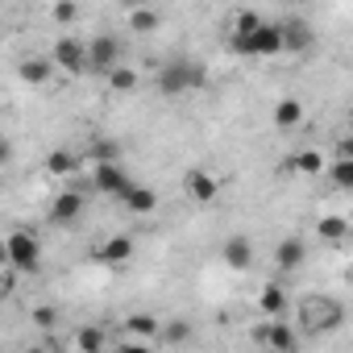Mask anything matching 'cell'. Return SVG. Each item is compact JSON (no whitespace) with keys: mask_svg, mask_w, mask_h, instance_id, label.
I'll use <instances>...</instances> for the list:
<instances>
[{"mask_svg":"<svg viewBox=\"0 0 353 353\" xmlns=\"http://www.w3.org/2000/svg\"><path fill=\"white\" fill-rule=\"evenodd\" d=\"M345 324V303L332 295H303L299 299V328L312 336H324Z\"/></svg>","mask_w":353,"mask_h":353,"instance_id":"cell-1","label":"cell"},{"mask_svg":"<svg viewBox=\"0 0 353 353\" xmlns=\"http://www.w3.org/2000/svg\"><path fill=\"white\" fill-rule=\"evenodd\" d=\"M5 266L21 270V274H38V266H42V241H38V233L13 229L5 237Z\"/></svg>","mask_w":353,"mask_h":353,"instance_id":"cell-2","label":"cell"},{"mask_svg":"<svg viewBox=\"0 0 353 353\" xmlns=\"http://www.w3.org/2000/svg\"><path fill=\"white\" fill-rule=\"evenodd\" d=\"M208 83V71L204 67H196V63H166L162 71H158V92L162 96H183V92H192V88H204Z\"/></svg>","mask_w":353,"mask_h":353,"instance_id":"cell-3","label":"cell"},{"mask_svg":"<svg viewBox=\"0 0 353 353\" xmlns=\"http://www.w3.org/2000/svg\"><path fill=\"white\" fill-rule=\"evenodd\" d=\"M121 67V38L117 34H96L92 42H88V71H96V75H112Z\"/></svg>","mask_w":353,"mask_h":353,"instance_id":"cell-4","label":"cell"},{"mask_svg":"<svg viewBox=\"0 0 353 353\" xmlns=\"http://www.w3.org/2000/svg\"><path fill=\"white\" fill-rule=\"evenodd\" d=\"M254 341L266 345L270 353H295L299 349V328H291L287 320H262L254 328Z\"/></svg>","mask_w":353,"mask_h":353,"instance_id":"cell-5","label":"cell"},{"mask_svg":"<svg viewBox=\"0 0 353 353\" xmlns=\"http://www.w3.org/2000/svg\"><path fill=\"white\" fill-rule=\"evenodd\" d=\"M50 59H54L59 71H67V75H83V71H88V42H79V38L67 34V38L54 42Z\"/></svg>","mask_w":353,"mask_h":353,"instance_id":"cell-6","label":"cell"},{"mask_svg":"<svg viewBox=\"0 0 353 353\" xmlns=\"http://www.w3.org/2000/svg\"><path fill=\"white\" fill-rule=\"evenodd\" d=\"M183 192H188L192 204H212V200L221 196V179H216L208 166H192V170L183 174Z\"/></svg>","mask_w":353,"mask_h":353,"instance_id":"cell-7","label":"cell"},{"mask_svg":"<svg viewBox=\"0 0 353 353\" xmlns=\"http://www.w3.org/2000/svg\"><path fill=\"white\" fill-rule=\"evenodd\" d=\"M133 254H137V245H133L129 233H108V237L92 250V258H96L100 266H125V262H133Z\"/></svg>","mask_w":353,"mask_h":353,"instance_id":"cell-8","label":"cell"},{"mask_svg":"<svg viewBox=\"0 0 353 353\" xmlns=\"http://www.w3.org/2000/svg\"><path fill=\"white\" fill-rule=\"evenodd\" d=\"M92 188L100 192V196H125L129 188H133V179L125 174V166L121 162H112V166H92Z\"/></svg>","mask_w":353,"mask_h":353,"instance_id":"cell-9","label":"cell"},{"mask_svg":"<svg viewBox=\"0 0 353 353\" xmlns=\"http://www.w3.org/2000/svg\"><path fill=\"white\" fill-rule=\"evenodd\" d=\"M270 121H274V129H283V133L299 129V125L307 121L303 100H299V96H279V100H274V108H270Z\"/></svg>","mask_w":353,"mask_h":353,"instance_id":"cell-10","label":"cell"},{"mask_svg":"<svg viewBox=\"0 0 353 353\" xmlns=\"http://www.w3.org/2000/svg\"><path fill=\"white\" fill-rule=\"evenodd\" d=\"M303 262H307V241H303V237H283V241L274 245V266H279V274H295Z\"/></svg>","mask_w":353,"mask_h":353,"instance_id":"cell-11","label":"cell"},{"mask_svg":"<svg viewBox=\"0 0 353 353\" xmlns=\"http://www.w3.org/2000/svg\"><path fill=\"white\" fill-rule=\"evenodd\" d=\"M83 192H59L50 200V225H75L83 216Z\"/></svg>","mask_w":353,"mask_h":353,"instance_id":"cell-12","label":"cell"},{"mask_svg":"<svg viewBox=\"0 0 353 353\" xmlns=\"http://www.w3.org/2000/svg\"><path fill=\"white\" fill-rule=\"evenodd\" d=\"M221 258H225V262H229L233 270H250V266H254V241H250L245 233H233V237L225 241Z\"/></svg>","mask_w":353,"mask_h":353,"instance_id":"cell-13","label":"cell"},{"mask_svg":"<svg viewBox=\"0 0 353 353\" xmlns=\"http://www.w3.org/2000/svg\"><path fill=\"white\" fill-rule=\"evenodd\" d=\"M121 204H125V212H133V216H150V212L158 208V192L145 188V183H133V188L121 196Z\"/></svg>","mask_w":353,"mask_h":353,"instance_id":"cell-14","label":"cell"},{"mask_svg":"<svg viewBox=\"0 0 353 353\" xmlns=\"http://www.w3.org/2000/svg\"><path fill=\"white\" fill-rule=\"evenodd\" d=\"M71 341H75V353H108V332L100 324H79Z\"/></svg>","mask_w":353,"mask_h":353,"instance_id":"cell-15","label":"cell"},{"mask_svg":"<svg viewBox=\"0 0 353 353\" xmlns=\"http://www.w3.org/2000/svg\"><path fill=\"white\" fill-rule=\"evenodd\" d=\"M287 166L299 170L303 179H320V174H328V158H324V150H299L295 158H287Z\"/></svg>","mask_w":353,"mask_h":353,"instance_id":"cell-16","label":"cell"},{"mask_svg":"<svg viewBox=\"0 0 353 353\" xmlns=\"http://www.w3.org/2000/svg\"><path fill=\"white\" fill-rule=\"evenodd\" d=\"M258 307H262L266 320H283V312H287V291H283L279 283H266V287L258 291Z\"/></svg>","mask_w":353,"mask_h":353,"instance_id":"cell-17","label":"cell"},{"mask_svg":"<svg viewBox=\"0 0 353 353\" xmlns=\"http://www.w3.org/2000/svg\"><path fill=\"white\" fill-rule=\"evenodd\" d=\"M125 332H129L133 341L162 336V320H158V316H150V312H133V316H125Z\"/></svg>","mask_w":353,"mask_h":353,"instance_id":"cell-18","label":"cell"},{"mask_svg":"<svg viewBox=\"0 0 353 353\" xmlns=\"http://www.w3.org/2000/svg\"><path fill=\"white\" fill-rule=\"evenodd\" d=\"M328 183L336 188V192H353V154H336L332 162H328Z\"/></svg>","mask_w":353,"mask_h":353,"instance_id":"cell-19","label":"cell"},{"mask_svg":"<svg viewBox=\"0 0 353 353\" xmlns=\"http://www.w3.org/2000/svg\"><path fill=\"white\" fill-rule=\"evenodd\" d=\"M17 75L26 79V83H34V88H42L50 75H54V59H21V67H17Z\"/></svg>","mask_w":353,"mask_h":353,"instance_id":"cell-20","label":"cell"},{"mask_svg":"<svg viewBox=\"0 0 353 353\" xmlns=\"http://www.w3.org/2000/svg\"><path fill=\"white\" fill-rule=\"evenodd\" d=\"M75 170H79V154H71V150H50L46 154V174L50 179H67Z\"/></svg>","mask_w":353,"mask_h":353,"instance_id":"cell-21","label":"cell"},{"mask_svg":"<svg viewBox=\"0 0 353 353\" xmlns=\"http://www.w3.org/2000/svg\"><path fill=\"white\" fill-rule=\"evenodd\" d=\"M283 38H287V50H307L312 46V26L307 21H299V17H291V21H283Z\"/></svg>","mask_w":353,"mask_h":353,"instance_id":"cell-22","label":"cell"},{"mask_svg":"<svg viewBox=\"0 0 353 353\" xmlns=\"http://www.w3.org/2000/svg\"><path fill=\"white\" fill-rule=\"evenodd\" d=\"M88 162H92V166H112V162H121V145H117L112 137H96V141L88 145Z\"/></svg>","mask_w":353,"mask_h":353,"instance_id":"cell-23","label":"cell"},{"mask_svg":"<svg viewBox=\"0 0 353 353\" xmlns=\"http://www.w3.org/2000/svg\"><path fill=\"white\" fill-rule=\"evenodd\" d=\"M158 26H162V13H158V9H150V5L129 9V30H133V34H154Z\"/></svg>","mask_w":353,"mask_h":353,"instance_id":"cell-24","label":"cell"},{"mask_svg":"<svg viewBox=\"0 0 353 353\" xmlns=\"http://www.w3.org/2000/svg\"><path fill=\"white\" fill-rule=\"evenodd\" d=\"M137 88H141L137 67H117V71L108 75V92H117V96H129V92H137Z\"/></svg>","mask_w":353,"mask_h":353,"instance_id":"cell-25","label":"cell"},{"mask_svg":"<svg viewBox=\"0 0 353 353\" xmlns=\"http://www.w3.org/2000/svg\"><path fill=\"white\" fill-rule=\"evenodd\" d=\"M316 233H320V241H345L349 237V221L345 216H320Z\"/></svg>","mask_w":353,"mask_h":353,"instance_id":"cell-26","label":"cell"},{"mask_svg":"<svg viewBox=\"0 0 353 353\" xmlns=\"http://www.w3.org/2000/svg\"><path fill=\"white\" fill-rule=\"evenodd\" d=\"M262 26H266V17L254 13V9H237V13H233V34H245V38H250V34H258Z\"/></svg>","mask_w":353,"mask_h":353,"instance_id":"cell-27","label":"cell"},{"mask_svg":"<svg viewBox=\"0 0 353 353\" xmlns=\"http://www.w3.org/2000/svg\"><path fill=\"white\" fill-rule=\"evenodd\" d=\"M162 341L166 345H188L192 341V324L188 320H166L162 324Z\"/></svg>","mask_w":353,"mask_h":353,"instance_id":"cell-28","label":"cell"},{"mask_svg":"<svg viewBox=\"0 0 353 353\" xmlns=\"http://www.w3.org/2000/svg\"><path fill=\"white\" fill-rule=\"evenodd\" d=\"M50 17H54V21H63V26H71V21L79 17V5H71V0H67V5H54V9H50Z\"/></svg>","mask_w":353,"mask_h":353,"instance_id":"cell-29","label":"cell"},{"mask_svg":"<svg viewBox=\"0 0 353 353\" xmlns=\"http://www.w3.org/2000/svg\"><path fill=\"white\" fill-rule=\"evenodd\" d=\"M34 324H38L42 332H50V328H54V312H50V307H38V312H34Z\"/></svg>","mask_w":353,"mask_h":353,"instance_id":"cell-30","label":"cell"},{"mask_svg":"<svg viewBox=\"0 0 353 353\" xmlns=\"http://www.w3.org/2000/svg\"><path fill=\"white\" fill-rule=\"evenodd\" d=\"M112 353H154V349H150V345H141V341H121Z\"/></svg>","mask_w":353,"mask_h":353,"instance_id":"cell-31","label":"cell"},{"mask_svg":"<svg viewBox=\"0 0 353 353\" xmlns=\"http://www.w3.org/2000/svg\"><path fill=\"white\" fill-rule=\"evenodd\" d=\"M341 150H345V154H353V133L345 137V145H341Z\"/></svg>","mask_w":353,"mask_h":353,"instance_id":"cell-32","label":"cell"}]
</instances>
